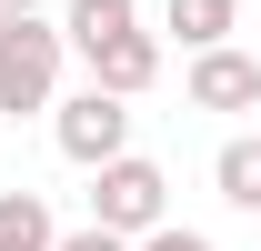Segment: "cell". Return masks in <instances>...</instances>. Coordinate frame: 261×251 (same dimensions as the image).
<instances>
[{
    "instance_id": "8fae6325",
    "label": "cell",
    "mask_w": 261,
    "mask_h": 251,
    "mask_svg": "<svg viewBox=\"0 0 261 251\" xmlns=\"http://www.w3.org/2000/svg\"><path fill=\"white\" fill-rule=\"evenodd\" d=\"M61 251H130V231H111V221H81V231H61Z\"/></svg>"
},
{
    "instance_id": "8992f818",
    "label": "cell",
    "mask_w": 261,
    "mask_h": 251,
    "mask_svg": "<svg viewBox=\"0 0 261 251\" xmlns=\"http://www.w3.org/2000/svg\"><path fill=\"white\" fill-rule=\"evenodd\" d=\"M211 181H221L231 211H251V221H261V131H231L221 161H211Z\"/></svg>"
},
{
    "instance_id": "5b68a950",
    "label": "cell",
    "mask_w": 261,
    "mask_h": 251,
    "mask_svg": "<svg viewBox=\"0 0 261 251\" xmlns=\"http://www.w3.org/2000/svg\"><path fill=\"white\" fill-rule=\"evenodd\" d=\"M81 61H91V81H100V91H121V101H141L151 81H161V40H151L141 20H130V31H111L100 51H81Z\"/></svg>"
},
{
    "instance_id": "9c48e42d",
    "label": "cell",
    "mask_w": 261,
    "mask_h": 251,
    "mask_svg": "<svg viewBox=\"0 0 261 251\" xmlns=\"http://www.w3.org/2000/svg\"><path fill=\"white\" fill-rule=\"evenodd\" d=\"M130 20H141V0H70V20H61V31H70V51H100V40L130 31Z\"/></svg>"
},
{
    "instance_id": "7c38bea8",
    "label": "cell",
    "mask_w": 261,
    "mask_h": 251,
    "mask_svg": "<svg viewBox=\"0 0 261 251\" xmlns=\"http://www.w3.org/2000/svg\"><path fill=\"white\" fill-rule=\"evenodd\" d=\"M20 10H40V0H0V20H20Z\"/></svg>"
},
{
    "instance_id": "ba28073f",
    "label": "cell",
    "mask_w": 261,
    "mask_h": 251,
    "mask_svg": "<svg viewBox=\"0 0 261 251\" xmlns=\"http://www.w3.org/2000/svg\"><path fill=\"white\" fill-rule=\"evenodd\" d=\"M161 20H171V40H181V51H211V40H231L241 0H171Z\"/></svg>"
},
{
    "instance_id": "3957f363",
    "label": "cell",
    "mask_w": 261,
    "mask_h": 251,
    "mask_svg": "<svg viewBox=\"0 0 261 251\" xmlns=\"http://www.w3.org/2000/svg\"><path fill=\"white\" fill-rule=\"evenodd\" d=\"M50 141H61V161H81V171H100L111 151H130V101L121 91H70V101H50Z\"/></svg>"
},
{
    "instance_id": "7a4b0ae2",
    "label": "cell",
    "mask_w": 261,
    "mask_h": 251,
    "mask_svg": "<svg viewBox=\"0 0 261 251\" xmlns=\"http://www.w3.org/2000/svg\"><path fill=\"white\" fill-rule=\"evenodd\" d=\"M91 221H111V231H151V221H171V171L161 161H141V151H111L91 171Z\"/></svg>"
},
{
    "instance_id": "52a82bcc",
    "label": "cell",
    "mask_w": 261,
    "mask_h": 251,
    "mask_svg": "<svg viewBox=\"0 0 261 251\" xmlns=\"http://www.w3.org/2000/svg\"><path fill=\"white\" fill-rule=\"evenodd\" d=\"M0 251H61V221L40 191H0Z\"/></svg>"
},
{
    "instance_id": "6da1fadb",
    "label": "cell",
    "mask_w": 261,
    "mask_h": 251,
    "mask_svg": "<svg viewBox=\"0 0 261 251\" xmlns=\"http://www.w3.org/2000/svg\"><path fill=\"white\" fill-rule=\"evenodd\" d=\"M61 61H70V31H50L40 10L0 20V111H10V121H20V111H50V101H61Z\"/></svg>"
},
{
    "instance_id": "277c9868",
    "label": "cell",
    "mask_w": 261,
    "mask_h": 251,
    "mask_svg": "<svg viewBox=\"0 0 261 251\" xmlns=\"http://www.w3.org/2000/svg\"><path fill=\"white\" fill-rule=\"evenodd\" d=\"M191 111H261V61L251 51H231V40H211V51H191Z\"/></svg>"
},
{
    "instance_id": "30bf717a",
    "label": "cell",
    "mask_w": 261,
    "mask_h": 251,
    "mask_svg": "<svg viewBox=\"0 0 261 251\" xmlns=\"http://www.w3.org/2000/svg\"><path fill=\"white\" fill-rule=\"evenodd\" d=\"M130 251H211V231H181V221H151Z\"/></svg>"
}]
</instances>
